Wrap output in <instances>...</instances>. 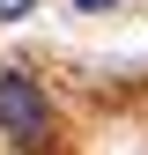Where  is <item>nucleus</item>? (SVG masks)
Returning <instances> with one entry per match:
<instances>
[{
    "label": "nucleus",
    "mask_w": 148,
    "mask_h": 155,
    "mask_svg": "<svg viewBox=\"0 0 148 155\" xmlns=\"http://www.w3.org/2000/svg\"><path fill=\"white\" fill-rule=\"evenodd\" d=\"M0 126H8V140L15 148H45V133H52V104H45V89L30 81V74H0Z\"/></svg>",
    "instance_id": "f257e3e1"
},
{
    "label": "nucleus",
    "mask_w": 148,
    "mask_h": 155,
    "mask_svg": "<svg viewBox=\"0 0 148 155\" xmlns=\"http://www.w3.org/2000/svg\"><path fill=\"white\" fill-rule=\"evenodd\" d=\"M37 0H0V22H15V15H30Z\"/></svg>",
    "instance_id": "f03ea898"
},
{
    "label": "nucleus",
    "mask_w": 148,
    "mask_h": 155,
    "mask_svg": "<svg viewBox=\"0 0 148 155\" xmlns=\"http://www.w3.org/2000/svg\"><path fill=\"white\" fill-rule=\"evenodd\" d=\"M74 8H89V15H96V8H111V0H74Z\"/></svg>",
    "instance_id": "7ed1b4c3"
}]
</instances>
